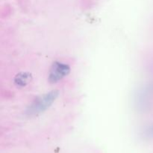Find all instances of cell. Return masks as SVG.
I'll return each mask as SVG.
<instances>
[{
	"instance_id": "1",
	"label": "cell",
	"mask_w": 153,
	"mask_h": 153,
	"mask_svg": "<svg viewBox=\"0 0 153 153\" xmlns=\"http://www.w3.org/2000/svg\"><path fill=\"white\" fill-rule=\"evenodd\" d=\"M58 95L59 91L55 90L37 97L28 106L25 113L30 117L37 116L43 113L53 104Z\"/></svg>"
},
{
	"instance_id": "2",
	"label": "cell",
	"mask_w": 153,
	"mask_h": 153,
	"mask_svg": "<svg viewBox=\"0 0 153 153\" xmlns=\"http://www.w3.org/2000/svg\"><path fill=\"white\" fill-rule=\"evenodd\" d=\"M70 67L65 63L55 61L51 66L48 75V79L50 83L54 84L59 82L70 73Z\"/></svg>"
},
{
	"instance_id": "3",
	"label": "cell",
	"mask_w": 153,
	"mask_h": 153,
	"mask_svg": "<svg viewBox=\"0 0 153 153\" xmlns=\"http://www.w3.org/2000/svg\"><path fill=\"white\" fill-rule=\"evenodd\" d=\"M31 79H32V76L31 73L28 72H22L16 75L13 82L16 86L19 88H23L31 82Z\"/></svg>"
},
{
	"instance_id": "4",
	"label": "cell",
	"mask_w": 153,
	"mask_h": 153,
	"mask_svg": "<svg viewBox=\"0 0 153 153\" xmlns=\"http://www.w3.org/2000/svg\"><path fill=\"white\" fill-rule=\"evenodd\" d=\"M142 135L146 138H153V126L145 128L142 133Z\"/></svg>"
}]
</instances>
